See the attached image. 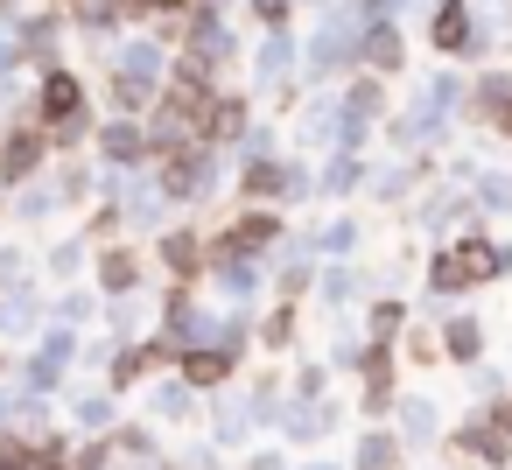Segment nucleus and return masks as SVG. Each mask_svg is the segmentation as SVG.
Here are the masks:
<instances>
[{"label":"nucleus","mask_w":512,"mask_h":470,"mask_svg":"<svg viewBox=\"0 0 512 470\" xmlns=\"http://www.w3.org/2000/svg\"><path fill=\"white\" fill-rule=\"evenodd\" d=\"M225 365H232L225 351H197V358H190V379H197V386H211V379H225Z\"/></svg>","instance_id":"obj_6"},{"label":"nucleus","mask_w":512,"mask_h":470,"mask_svg":"<svg viewBox=\"0 0 512 470\" xmlns=\"http://www.w3.org/2000/svg\"><path fill=\"white\" fill-rule=\"evenodd\" d=\"M253 8H260V15H267V22H274V15H281V0H253Z\"/></svg>","instance_id":"obj_13"},{"label":"nucleus","mask_w":512,"mask_h":470,"mask_svg":"<svg viewBox=\"0 0 512 470\" xmlns=\"http://www.w3.org/2000/svg\"><path fill=\"white\" fill-rule=\"evenodd\" d=\"M78 106H85L78 78H71V71H57V78L43 85V113H50V120H78Z\"/></svg>","instance_id":"obj_1"},{"label":"nucleus","mask_w":512,"mask_h":470,"mask_svg":"<svg viewBox=\"0 0 512 470\" xmlns=\"http://www.w3.org/2000/svg\"><path fill=\"white\" fill-rule=\"evenodd\" d=\"M197 183H204V162H197V155H183V162L169 169V190H197Z\"/></svg>","instance_id":"obj_8"},{"label":"nucleus","mask_w":512,"mask_h":470,"mask_svg":"<svg viewBox=\"0 0 512 470\" xmlns=\"http://www.w3.org/2000/svg\"><path fill=\"white\" fill-rule=\"evenodd\" d=\"M365 57H372L379 71H393V64H400V36H393V29H372V36H365Z\"/></svg>","instance_id":"obj_3"},{"label":"nucleus","mask_w":512,"mask_h":470,"mask_svg":"<svg viewBox=\"0 0 512 470\" xmlns=\"http://www.w3.org/2000/svg\"><path fill=\"white\" fill-rule=\"evenodd\" d=\"M456 260V274H470V281H484V274H498V246H484V239H470L463 253H449Z\"/></svg>","instance_id":"obj_2"},{"label":"nucleus","mask_w":512,"mask_h":470,"mask_svg":"<svg viewBox=\"0 0 512 470\" xmlns=\"http://www.w3.org/2000/svg\"><path fill=\"white\" fill-rule=\"evenodd\" d=\"M274 239V218H239V232H232V253H246V246H267Z\"/></svg>","instance_id":"obj_5"},{"label":"nucleus","mask_w":512,"mask_h":470,"mask_svg":"<svg viewBox=\"0 0 512 470\" xmlns=\"http://www.w3.org/2000/svg\"><path fill=\"white\" fill-rule=\"evenodd\" d=\"M36 155H43V141H36V134H15V141H8V176H29Z\"/></svg>","instance_id":"obj_4"},{"label":"nucleus","mask_w":512,"mask_h":470,"mask_svg":"<svg viewBox=\"0 0 512 470\" xmlns=\"http://www.w3.org/2000/svg\"><path fill=\"white\" fill-rule=\"evenodd\" d=\"M106 148H113V155H141V134H134V127H113Z\"/></svg>","instance_id":"obj_10"},{"label":"nucleus","mask_w":512,"mask_h":470,"mask_svg":"<svg viewBox=\"0 0 512 470\" xmlns=\"http://www.w3.org/2000/svg\"><path fill=\"white\" fill-rule=\"evenodd\" d=\"M449 351H456V358H470V351H477V330H470V323H456V330H449Z\"/></svg>","instance_id":"obj_11"},{"label":"nucleus","mask_w":512,"mask_h":470,"mask_svg":"<svg viewBox=\"0 0 512 470\" xmlns=\"http://www.w3.org/2000/svg\"><path fill=\"white\" fill-rule=\"evenodd\" d=\"M274 183H281V169H267V162H260V169H246V190H274Z\"/></svg>","instance_id":"obj_12"},{"label":"nucleus","mask_w":512,"mask_h":470,"mask_svg":"<svg viewBox=\"0 0 512 470\" xmlns=\"http://www.w3.org/2000/svg\"><path fill=\"white\" fill-rule=\"evenodd\" d=\"M463 36H470V22H463V15L449 8V15L435 22V43H442V50H463Z\"/></svg>","instance_id":"obj_7"},{"label":"nucleus","mask_w":512,"mask_h":470,"mask_svg":"<svg viewBox=\"0 0 512 470\" xmlns=\"http://www.w3.org/2000/svg\"><path fill=\"white\" fill-rule=\"evenodd\" d=\"M134 281V253H106V288H127Z\"/></svg>","instance_id":"obj_9"}]
</instances>
